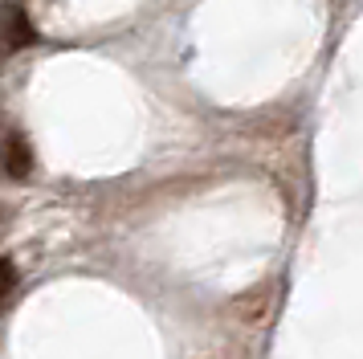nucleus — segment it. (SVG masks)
Returning <instances> with one entry per match:
<instances>
[{
  "label": "nucleus",
  "instance_id": "1",
  "mask_svg": "<svg viewBox=\"0 0 363 359\" xmlns=\"http://www.w3.org/2000/svg\"><path fill=\"white\" fill-rule=\"evenodd\" d=\"M33 41H37V29L29 13L21 4H4L0 9V62H4V53H17V49L33 45Z\"/></svg>",
  "mask_w": 363,
  "mask_h": 359
},
{
  "label": "nucleus",
  "instance_id": "3",
  "mask_svg": "<svg viewBox=\"0 0 363 359\" xmlns=\"http://www.w3.org/2000/svg\"><path fill=\"white\" fill-rule=\"evenodd\" d=\"M13 290H17V265H13V258H0V310L13 298Z\"/></svg>",
  "mask_w": 363,
  "mask_h": 359
},
{
  "label": "nucleus",
  "instance_id": "2",
  "mask_svg": "<svg viewBox=\"0 0 363 359\" xmlns=\"http://www.w3.org/2000/svg\"><path fill=\"white\" fill-rule=\"evenodd\" d=\"M0 163H4V172H9L13 180H25L29 172H33V147H29V139H25L21 131H9V135H4Z\"/></svg>",
  "mask_w": 363,
  "mask_h": 359
}]
</instances>
